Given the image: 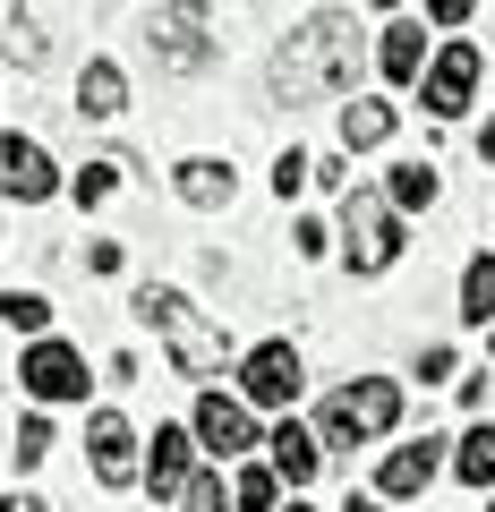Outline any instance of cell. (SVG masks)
Returning <instances> with one entry per match:
<instances>
[{
    "label": "cell",
    "instance_id": "6",
    "mask_svg": "<svg viewBox=\"0 0 495 512\" xmlns=\"http://www.w3.org/2000/svg\"><path fill=\"white\" fill-rule=\"evenodd\" d=\"M299 384H308V367H299L291 342H257L248 359H239V402L248 410H291Z\"/></svg>",
    "mask_w": 495,
    "mask_h": 512
},
{
    "label": "cell",
    "instance_id": "20",
    "mask_svg": "<svg viewBox=\"0 0 495 512\" xmlns=\"http://www.w3.org/2000/svg\"><path fill=\"white\" fill-rule=\"evenodd\" d=\"M385 197L402 205V214H419V205H436V163H393V171H385Z\"/></svg>",
    "mask_w": 495,
    "mask_h": 512
},
{
    "label": "cell",
    "instance_id": "10",
    "mask_svg": "<svg viewBox=\"0 0 495 512\" xmlns=\"http://www.w3.org/2000/svg\"><path fill=\"white\" fill-rule=\"evenodd\" d=\"M444 453H453L444 436H410V444H393V453L376 461V495H385V504H402V495H427V478L444 470Z\"/></svg>",
    "mask_w": 495,
    "mask_h": 512
},
{
    "label": "cell",
    "instance_id": "25",
    "mask_svg": "<svg viewBox=\"0 0 495 512\" xmlns=\"http://www.w3.org/2000/svg\"><path fill=\"white\" fill-rule=\"evenodd\" d=\"M9 52H18V69H43V60H52V35H43L35 9H18V18H9Z\"/></svg>",
    "mask_w": 495,
    "mask_h": 512
},
{
    "label": "cell",
    "instance_id": "7",
    "mask_svg": "<svg viewBox=\"0 0 495 512\" xmlns=\"http://www.w3.org/2000/svg\"><path fill=\"white\" fill-rule=\"evenodd\" d=\"M470 94H478V43H436V60L419 77V111L427 120H461Z\"/></svg>",
    "mask_w": 495,
    "mask_h": 512
},
{
    "label": "cell",
    "instance_id": "2",
    "mask_svg": "<svg viewBox=\"0 0 495 512\" xmlns=\"http://www.w3.org/2000/svg\"><path fill=\"white\" fill-rule=\"evenodd\" d=\"M129 308H137V325L171 350V367H180V376H214V367L231 359V333H222L188 291H171V282H137Z\"/></svg>",
    "mask_w": 495,
    "mask_h": 512
},
{
    "label": "cell",
    "instance_id": "15",
    "mask_svg": "<svg viewBox=\"0 0 495 512\" xmlns=\"http://www.w3.org/2000/svg\"><path fill=\"white\" fill-rule=\"evenodd\" d=\"M376 69H385L393 86H419V77H427V26L419 18H393L385 35H376Z\"/></svg>",
    "mask_w": 495,
    "mask_h": 512
},
{
    "label": "cell",
    "instance_id": "16",
    "mask_svg": "<svg viewBox=\"0 0 495 512\" xmlns=\"http://www.w3.org/2000/svg\"><path fill=\"white\" fill-rule=\"evenodd\" d=\"M171 188H180V205H197V214H214V205H231L239 171H231V163H214V154H188V163L171 171Z\"/></svg>",
    "mask_w": 495,
    "mask_h": 512
},
{
    "label": "cell",
    "instance_id": "37",
    "mask_svg": "<svg viewBox=\"0 0 495 512\" xmlns=\"http://www.w3.org/2000/svg\"><path fill=\"white\" fill-rule=\"evenodd\" d=\"M282 512H316V504H282Z\"/></svg>",
    "mask_w": 495,
    "mask_h": 512
},
{
    "label": "cell",
    "instance_id": "4",
    "mask_svg": "<svg viewBox=\"0 0 495 512\" xmlns=\"http://www.w3.org/2000/svg\"><path fill=\"white\" fill-rule=\"evenodd\" d=\"M342 256H350V274H385L402 256V205L385 188H350L342 197Z\"/></svg>",
    "mask_w": 495,
    "mask_h": 512
},
{
    "label": "cell",
    "instance_id": "1",
    "mask_svg": "<svg viewBox=\"0 0 495 512\" xmlns=\"http://www.w3.org/2000/svg\"><path fill=\"white\" fill-rule=\"evenodd\" d=\"M359 60H367V35L350 9H316V18H299L291 35L274 43V60H265V86H274L282 111L299 103H333V94L359 86Z\"/></svg>",
    "mask_w": 495,
    "mask_h": 512
},
{
    "label": "cell",
    "instance_id": "32",
    "mask_svg": "<svg viewBox=\"0 0 495 512\" xmlns=\"http://www.w3.org/2000/svg\"><path fill=\"white\" fill-rule=\"evenodd\" d=\"M342 512H385V495H350V504Z\"/></svg>",
    "mask_w": 495,
    "mask_h": 512
},
{
    "label": "cell",
    "instance_id": "9",
    "mask_svg": "<svg viewBox=\"0 0 495 512\" xmlns=\"http://www.w3.org/2000/svg\"><path fill=\"white\" fill-rule=\"evenodd\" d=\"M86 461H94L103 487H137V478H146V461H137V427L120 419V410H94V419H86Z\"/></svg>",
    "mask_w": 495,
    "mask_h": 512
},
{
    "label": "cell",
    "instance_id": "3",
    "mask_svg": "<svg viewBox=\"0 0 495 512\" xmlns=\"http://www.w3.org/2000/svg\"><path fill=\"white\" fill-rule=\"evenodd\" d=\"M146 52H154V69H171V77H205L222 60L214 9H205V0H163L154 26H146Z\"/></svg>",
    "mask_w": 495,
    "mask_h": 512
},
{
    "label": "cell",
    "instance_id": "21",
    "mask_svg": "<svg viewBox=\"0 0 495 512\" xmlns=\"http://www.w3.org/2000/svg\"><path fill=\"white\" fill-rule=\"evenodd\" d=\"M0 325L26 333V342H43V333H52V299H43V291H9V299H0Z\"/></svg>",
    "mask_w": 495,
    "mask_h": 512
},
{
    "label": "cell",
    "instance_id": "29",
    "mask_svg": "<svg viewBox=\"0 0 495 512\" xmlns=\"http://www.w3.org/2000/svg\"><path fill=\"white\" fill-rule=\"evenodd\" d=\"M86 265H94V274H120V265H129V248H120V239H94Z\"/></svg>",
    "mask_w": 495,
    "mask_h": 512
},
{
    "label": "cell",
    "instance_id": "28",
    "mask_svg": "<svg viewBox=\"0 0 495 512\" xmlns=\"http://www.w3.org/2000/svg\"><path fill=\"white\" fill-rule=\"evenodd\" d=\"M43 453H52V419L35 410V419H18V470H35Z\"/></svg>",
    "mask_w": 495,
    "mask_h": 512
},
{
    "label": "cell",
    "instance_id": "11",
    "mask_svg": "<svg viewBox=\"0 0 495 512\" xmlns=\"http://www.w3.org/2000/svg\"><path fill=\"white\" fill-rule=\"evenodd\" d=\"M60 188L52 154L35 146V137H0V197H18V205H43Z\"/></svg>",
    "mask_w": 495,
    "mask_h": 512
},
{
    "label": "cell",
    "instance_id": "13",
    "mask_svg": "<svg viewBox=\"0 0 495 512\" xmlns=\"http://www.w3.org/2000/svg\"><path fill=\"white\" fill-rule=\"evenodd\" d=\"M197 444H205V453H222V461H231V453H257V410L205 393V402H197Z\"/></svg>",
    "mask_w": 495,
    "mask_h": 512
},
{
    "label": "cell",
    "instance_id": "14",
    "mask_svg": "<svg viewBox=\"0 0 495 512\" xmlns=\"http://www.w3.org/2000/svg\"><path fill=\"white\" fill-rule=\"evenodd\" d=\"M120 111H129V69L94 52L86 69H77V120H120Z\"/></svg>",
    "mask_w": 495,
    "mask_h": 512
},
{
    "label": "cell",
    "instance_id": "26",
    "mask_svg": "<svg viewBox=\"0 0 495 512\" xmlns=\"http://www.w3.org/2000/svg\"><path fill=\"white\" fill-rule=\"evenodd\" d=\"M231 504H239V495L222 487V470H197V478H188V495H180V512H231Z\"/></svg>",
    "mask_w": 495,
    "mask_h": 512
},
{
    "label": "cell",
    "instance_id": "36",
    "mask_svg": "<svg viewBox=\"0 0 495 512\" xmlns=\"http://www.w3.org/2000/svg\"><path fill=\"white\" fill-rule=\"evenodd\" d=\"M487 359H495V325H487Z\"/></svg>",
    "mask_w": 495,
    "mask_h": 512
},
{
    "label": "cell",
    "instance_id": "18",
    "mask_svg": "<svg viewBox=\"0 0 495 512\" xmlns=\"http://www.w3.org/2000/svg\"><path fill=\"white\" fill-rule=\"evenodd\" d=\"M393 128H402V111H393L385 94H359V103L342 111V146H350V154H376Z\"/></svg>",
    "mask_w": 495,
    "mask_h": 512
},
{
    "label": "cell",
    "instance_id": "12",
    "mask_svg": "<svg viewBox=\"0 0 495 512\" xmlns=\"http://www.w3.org/2000/svg\"><path fill=\"white\" fill-rule=\"evenodd\" d=\"M188 478H197V427H154V444H146L154 504H163V495H188Z\"/></svg>",
    "mask_w": 495,
    "mask_h": 512
},
{
    "label": "cell",
    "instance_id": "33",
    "mask_svg": "<svg viewBox=\"0 0 495 512\" xmlns=\"http://www.w3.org/2000/svg\"><path fill=\"white\" fill-rule=\"evenodd\" d=\"M0 512H43V495H9V504H0Z\"/></svg>",
    "mask_w": 495,
    "mask_h": 512
},
{
    "label": "cell",
    "instance_id": "19",
    "mask_svg": "<svg viewBox=\"0 0 495 512\" xmlns=\"http://www.w3.org/2000/svg\"><path fill=\"white\" fill-rule=\"evenodd\" d=\"M453 478L478 495H495V427H470V436L453 444Z\"/></svg>",
    "mask_w": 495,
    "mask_h": 512
},
{
    "label": "cell",
    "instance_id": "5",
    "mask_svg": "<svg viewBox=\"0 0 495 512\" xmlns=\"http://www.w3.org/2000/svg\"><path fill=\"white\" fill-rule=\"evenodd\" d=\"M393 427H402V384L393 376H359L342 402L325 410V453H359V444L393 436Z\"/></svg>",
    "mask_w": 495,
    "mask_h": 512
},
{
    "label": "cell",
    "instance_id": "17",
    "mask_svg": "<svg viewBox=\"0 0 495 512\" xmlns=\"http://www.w3.org/2000/svg\"><path fill=\"white\" fill-rule=\"evenodd\" d=\"M265 453H274V470L291 478V487H308V478L325 470V444H316V436H308V427H299V419H282L274 436H265Z\"/></svg>",
    "mask_w": 495,
    "mask_h": 512
},
{
    "label": "cell",
    "instance_id": "27",
    "mask_svg": "<svg viewBox=\"0 0 495 512\" xmlns=\"http://www.w3.org/2000/svg\"><path fill=\"white\" fill-rule=\"evenodd\" d=\"M308 180H316V171H308V154H299V146H282V154H274V188H282V205H291Z\"/></svg>",
    "mask_w": 495,
    "mask_h": 512
},
{
    "label": "cell",
    "instance_id": "22",
    "mask_svg": "<svg viewBox=\"0 0 495 512\" xmlns=\"http://www.w3.org/2000/svg\"><path fill=\"white\" fill-rule=\"evenodd\" d=\"M461 316H470V325H495V256H470V274H461Z\"/></svg>",
    "mask_w": 495,
    "mask_h": 512
},
{
    "label": "cell",
    "instance_id": "31",
    "mask_svg": "<svg viewBox=\"0 0 495 512\" xmlns=\"http://www.w3.org/2000/svg\"><path fill=\"white\" fill-rule=\"evenodd\" d=\"M470 9H478V0H427V18H436V26H461Z\"/></svg>",
    "mask_w": 495,
    "mask_h": 512
},
{
    "label": "cell",
    "instance_id": "24",
    "mask_svg": "<svg viewBox=\"0 0 495 512\" xmlns=\"http://www.w3.org/2000/svg\"><path fill=\"white\" fill-rule=\"evenodd\" d=\"M120 180H129V163H111V154H103V163L69 171V197L77 205H111V188H120Z\"/></svg>",
    "mask_w": 495,
    "mask_h": 512
},
{
    "label": "cell",
    "instance_id": "35",
    "mask_svg": "<svg viewBox=\"0 0 495 512\" xmlns=\"http://www.w3.org/2000/svg\"><path fill=\"white\" fill-rule=\"evenodd\" d=\"M367 9H402V0H367Z\"/></svg>",
    "mask_w": 495,
    "mask_h": 512
},
{
    "label": "cell",
    "instance_id": "34",
    "mask_svg": "<svg viewBox=\"0 0 495 512\" xmlns=\"http://www.w3.org/2000/svg\"><path fill=\"white\" fill-rule=\"evenodd\" d=\"M478 154H487V163H495V120H487V128H478Z\"/></svg>",
    "mask_w": 495,
    "mask_h": 512
},
{
    "label": "cell",
    "instance_id": "23",
    "mask_svg": "<svg viewBox=\"0 0 495 512\" xmlns=\"http://www.w3.org/2000/svg\"><path fill=\"white\" fill-rule=\"evenodd\" d=\"M231 495H239V512H282V470L274 461H265V470H239Z\"/></svg>",
    "mask_w": 495,
    "mask_h": 512
},
{
    "label": "cell",
    "instance_id": "8",
    "mask_svg": "<svg viewBox=\"0 0 495 512\" xmlns=\"http://www.w3.org/2000/svg\"><path fill=\"white\" fill-rule=\"evenodd\" d=\"M18 384L35 393V402H86V359H77L69 342H26V359H18Z\"/></svg>",
    "mask_w": 495,
    "mask_h": 512
},
{
    "label": "cell",
    "instance_id": "30",
    "mask_svg": "<svg viewBox=\"0 0 495 512\" xmlns=\"http://www.w3.org/2000/svg\"><path fill=\"white\" fill-rule=\"evenodd\" d=\"M444 376H453V350L427 342V350H419V384H444Z\"/></svg>",
    "mask_w": 495,
    "mask_h": 512
}]
</instances>
